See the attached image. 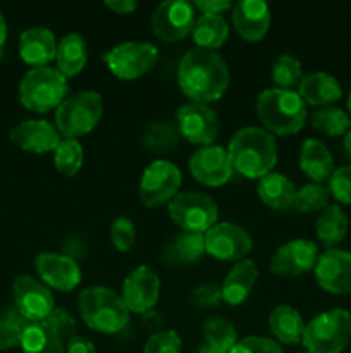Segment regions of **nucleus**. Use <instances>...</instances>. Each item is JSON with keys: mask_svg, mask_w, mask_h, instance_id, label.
Returning a JSON list of instances; mask_svg holds the SVG:
<instances>
[{"mask_svg": "<svg viewBox=\"0 0 351 353\" xmlns=\"http://www.w3.org/2000/svg\"><path fill=\"white\" fill-rule=\"evenodd\" d=\"M178 81L182 93L189 97L191 102L209 103L226 93L231 72L224 59L215 52L191 48L179 62Z\"/></svg>", "mask_w": 351, "mask_h": 353, "instance_id": "obj_1", "label": "nucleus"}, {"mask_svg": "<svg viewBox=\"0 0 351 353\" xmlns=\"http://www.w3.org/2000/svg\"><path fill=\"white\" fill-rule=\"evenodd\" d=\"M227 154L234 171L246 178L262 179L270 174L277 162V145L270 131L248 126L231 138Z\"/></svg>", "mask_w": 351, "mask_h": 353, "instance_id": "obj_2", "label": "nucleus"}, {"mask_svg": "<svg viewBox=\"0 0 351 353\" xmlns=\"http://www.w3.org/2000/svg\"><path fill=\"white\" fill-rule=\"evenodd\" d=\"M78 309L81 319L93 331L103 334H116L129 323V310L123 296L107 286H89L78 296Z\"/></svg>", "mask_w": 351, "mask_h": 353, "instance_id": "obj_3", "label": "nucleus"}, {"mask_svg": "<svg viewBox=\"0 0 351 353\" xmlns=\"http://www.w3.org/2000/svg\"><path fill=\"white\" fill-rule=\"evenodd\" d=\"M257 114L262 124L275 134H295L305 126V100L295 90L268 88L258 95Z\"/></svg>", "mask_w": 351, "mask_h": 353, "instance_id": "obj_4", "label": "nucleus"}, {"mask_svg": "<svg viewBox=\"0 0 351 353\" xmlns=\"http://www.w3.org/2000/svg\"><path fill=\"white\" fill-rule=\"evenodd\" d=\"M351 341V314L332 309L313 317L303 333V347L308 353H341Z\"/></svg>", "mask_w": 351, "mask_h": 353, "instance_id": "obj_5", "label": "nucleus"}, {"mask_svg": "<svg viewBox=\"0 0 351 353\" xmlns=\"http://www.w3.org/2000/svg\"><path fill=\"white\" fill-rule=\"evenodd\" d=\"M67 93L65 76L48 65L33 68L19 83V100L31 112H48L58 107Z\"/></svg>", "mask_w": 351, "mask_h": 353, "instance_id": "obj_6", "label": "nucleus"}, {"mask_svg": "<svg viewBox=\"0 0 351 353\" xmlns=\"http://www.w3.org/2000/svg\"><path fill=\"white\" fill-rule=\"evenodd\" d=\"M103 100L98 92L85 90L62 100L55 110V124L65 138H76L89 133L102 117Z\"/></svg>", "mask_w": 351, "mask_h": 353, "instance_id": "obj_7", "label": "nucleus"}, {"mask_svg": "<svg viewBox=\"0 0 351 353\" xmlns=\"http://www.w3.org/2000/svg\"><path fill=\"white\" fill-rule=\"evenodd\" d=\"M169 214L172 221L184 231L206 233L217 224L219 209L213 199L205 193L182 192L169 202Z\"/></svg>", "mask_w": 351, "mask_h": 353, "instance_id": "obj_8", "label": "nucleus"}, {"mask_svg": "<svg viewBox=\"0 0 351 353\" xmlns=\"http://www.w3.org/2000/svg\"><path fill=\"white\" fill-rule=\"evenodd\" d=\"M158 59V50L153 43L143 40L124 41L103 54L110 71L120 79H134L150 71Z\"/></svg>", "mask_w": 351, "mask_h": 353, "instance_id": "obj_9", "label": "nucleus"}, {"mask_svg": "<svg viewBox=\"0 0 351 353\" xmlns=\"http://www.w3.org/2000/svg\"><path fill=\"white\" fill-rule=\"evenodd\" d=\"M181 171L172 162L158 159L153 161L147 169L143 171L140 181V196L141 202L148 207L162 205L165 202H171L181 186Z\"/></svg>", "mask_w": 351, "mask_h": 353, "instance_id": "obj_10", "label": "nucleus"}, {"mask_svg": "<svg viewBox=\"0 0 351 353\" xmlns=\"http://www.w3.org/2000/svg\"><path fill=\"white\" fill-rule=\"evenodd\" d=\"M16 310L28 323H43L54 312L52 292L33 276H17L12 283Z\"/></svg>", "mask_w": 351, "mask_h": 353, "instance_id": "obj_11", "label": "nucleus"}, {"mask_svg": "<svg viewBox=\"0 0 351 353\" xmlns=\"http://www.w3.org/2000/svg\"><path fill=\"white\" fill-rule=\"evenodd\" d=\"M206 254L217 261L240 262L251 252L253 241L244 228L233 223H217L205 233Z\"/></svg>", "mask_w": 351, "mask_h": 353, "instance_id": "obj_12", "label": "nucleus"}, {"mask_svg": "<svg viewBox=\"0 0 351 353\" xmlns=\"http://www.w3.org/2000/svg\"><path fill=\"white\" fill-rule=\"evenodd\" d=\"M195 26V7L186 0L158 3L151 14V30L160 40L178 41L188 37Z\"/></svg>", "mask_w": 351, "mask_h": 353, "instance_id": "obj_13", "label": "nucleus"}, {"mask_svg": "<svg viewBox=\"0 0 351 353\" xmlns=\"http://www.w3.org/2000/svg\"><path fill=\"white\" fill-rule=\"evenodd\" d=\"M178 130L191 143L209 147L219 134V116L206 103L188 102L178 112Z\"/></svg>", "mask_w": 351, "mask_h": 353, "instance_id": "obj_14", "label": "nucleus"}, {"mask_svg": "<svg viewBox=\"0 0 351 353\" xmlns=\"http://www.w3.org/2000/svg\"><path fill=\"white\" fill-rule=\"evenodd\" d=\"M160 278L148 265H138L123 283V300L129 312L147 314L158 302Z\"/></svg>", "mask_w": 351, "mask_h": 353, "instance_id": "obj_15", "label": "nucleus"}, {"mask_svg": "<svg viewBox=\"0 0 351 353\" xmlns=\"http://www.w3.org/2000/svg\"><path fill=\"white\" fill-rule=\"evenodd\" d=\"M315 279L322 290L332 295H351V252L329 248L319 255Z\"/></svg>", "mask_w": 351, "mask_h": 353, "instance_id": "obj_16", "label": "nucleus"}, {"mask_svg": "<svg viewBox=\"0 0 351 353\" xmlns=\"http://www.w3.org/2000/svg\"><path fill=\"white\" fill-rule=\"evenodd\" d=\"M319 248L310 240H291L281 245L270 257V271L277 276H301L315 269Z\"/></svg>", "mask_w": 351, "mask_h": 353, "instance_id": "obj_17", "label": "nucleus"}, {"mask_svg": "<svg viewBox=\"0 0 351 353\" xmlns=\"http://www.w3.org/2000/svg\"><path fill=\"white\" fill-rule=\"evenodd\" d=\"M189 171L196 181L206 186H220L233 176V164L226 148L219 145L202 147L189 159Z\"/></svg>", "mask_w": 351, "mask_h": 353, "instance_id": "obj_18", "label": "nucleus"}, {"mask_svg": "<svg viewBox=\"0 0 351 353\" xmlns=\"http://www.w3.org/2000/svg\"><path fill=\"white\" fill-rule=\"evenodd\" d=\"M34 269L45 285L58 292H71L81 283V269L69 255L45 252L34 259Z\"/></svg>", "mask_w": 351, "mask_h": 353, "instance_id": "obj_19", "label": "nucleus"}, {"mask_svg": "<svg viewBox=\"0 0 351 353\" xmlns=\"http://www.w3.org/2000/svg\"><path fill=\"white\" fill-rule=\"evenodd\" d=\"M10 141L19 148L33 154H47L61 143V133L43 119H28L10 130Z\"/></svg>", "mask_w": 351, "mask_h": 353, "instance_id": "obj_20", "label": "nucleus"}, {"mask_svg": "<svg viewBox=\"0 0 351 353\" xmlns=\"http://www.w3.org/2000/svg\"><path fill=\"white\" fill-rule=\"evenodd\" d=\"M270 7L264 0H240L233 7V24L241 38L258 41L270 28Z\"/></svg>", "mask_w": 351, "mask_h": 353, "instance_id": "obj_21", "label": "nucleus"}, {"mask_svg": "<svg viewBox=\"0 0 351 353\" xmlns=\"http://www.w3.org/2000/svg\"><path fill=\"white\" fill-rule=\"evenodd\" d=\"M19 55L26 64L43 68L57 55L55 34L45 26H31L19 37Z\"/></svg>", "mask_w": 351, "mask_h": 353, "instance_id": "obj_22", "label": "nucleus"}, {"mask_svg": "<svg viewBox=\"0 0 351 353\" xmlns=\"http://www.w3.org/2000/svg\"><path fill=\"white\" fill-rule=\"evenodd\" d=\"M257 278L258 269L253 261L244 259V261L236 262V264L231 268V271L227 272V276L224 278L222 286H220L224 302L234 307L241 305V303L250 296L251 290H253L255 283H257Z\"/></svg>", "mask_w": 351, "mask_h": 353, "instance_id": "obj_23", "label": "nucleus"}, {"mask_svg": "<svg viewBox=\"0 0 351 353\" xmlns=\"http://www.w3.org/2000/svg\"><path fill=\"white\" fill-rule=\"evenodd\" d=\"M299 97L310 105H329L343 97V88L332 74L323 71L310 72L299 81Z\"/></svg>", "mask_w": 351, "mask_h": 353, "instance_id": "obj_24", "label": "nucleus"}, {"mask_svg": "<svg viewBox=\"0 0 351 353\" xmlns=\"http://www.w3.org/2000/svg\"><path fill=\"white\" fill-rule=\"evenodd\" d=\"M299 168L313 179V183H322L329 179L334 172V159L326 143L320 140H305L299 152Z\"/></svg>", "mask_w": 351, "mask_h": 353, "instance_id": "obj_25", "label": "nucleus"}, {"mask_svg": "<svg viewBox=\"0 0 351 353\" xmlns=\"http://www.w3.org/2000/svg\"><path fill=\"white\" fill-rule=\"evenodd\" d=\"M205 254V234L195 233V231H182L167 245L162 257L167 264L188 265L198 262Z\"/></svg>", "mask_w": 351, "mask_h": 353, "instance_id": "obj_26", "label": "nucleus"}, {"mask_svg": "<svg viewBox=\"0 0 351 353\" xmlns=\"http://www.w3.org/2000/svg\"><path fill=\"white\" fill-rule=\"evenodd\" d=\"M268 327L281 343L298 345L301 343L306 324L295 307L277 305L268 317Z\"/></svg>", "mask_w": 351, "mask_h": 353, "instance_id": "obj_27", "label": "nucleus"}, {"mask_svg": "<svg viewBox=\"0 0 351 353\" xmlns=\"http://www.w3.org/2000/svg\"><path fill=\"white\" fill-rule=\"evenodd\" d=\"M23 353H65L64 340L47 323H30L21 333Z\"/></svg>", "mask_w": 351, "mask_h": 353, "instance_id": "obj_28", "label": "nucleus"}, {"mask_svg": "<svg viewBox=\"0 0 351 353\" xmlns=\"http://www.w3.org/2000/svg\"><path fill=\"white\" fill-rule=\"evenodd\" d=\"M296 195V186L279 172L264 176L258 183V196L265 205L274 210H286L292 205Z\"/></svg>", "mask_w": 351, "mask_h": 353, "instance_id": "obj_29", "label": "nucleus"}, {"mask_svg": "<svg viewBox=\"0 0 351 353\" xmlns=\"http://www.w3.org/2000/svg\"><path fill=\"white\" fill-rule=\"evenodd\" d=\"M55 59H57V71L65 78L81 72L88 59L85 38L78 33H69L62 37V40L57 43Z\"/></svg>", "mask_w": 351, "mask_h": 353, "instance_id": "obj_30", "label": "nucleus"}, {"mask_svg": "<svg viewBox=\"0 0 351 353\" xmlns=\"http://www.w3.org/2000/svg\"><path fill=\"white\" fill-rule=\"evenodd\" d=\"M193 40L198 48L212 50L222 47L229 37V24L220 14H202L193 26Z\"/></svg>", "mask_w": 351, "mask_h": 353, "instance_id": "obj_31", "label": "nucleus"}, {"mask_svg": "<svg viewBox=\"0 0 351 353\" xmlns=\"http://www.w3.org/2000/svg\"><path fill=\"white\" fill-rule=\"evenodd\" d=\"M348 228H350V221L344 210L339 205H329L320 212L315 223V233L329 250L344 240Z\"/></svg>", "mask_w": 351, "mask_h": 353, "instance_id": "obj_32", "label": "nucleus"}, {"mask_svg": "<svg viewBox=\"0 0 351 353\" xmlns=\"http://www.w3.org/2000/svg\"><path fill=\"white\" fill-rule=\"evenodd\" d=\"M313 130L327 137H341L351 130V117L339 107H322L312 114Z\"/></svg>", "mask_w": 351, "mask_h": 353, "instance_id": "obj_33", "label": "nucleus"}, {"mask_svg": "<svg viewBox=\"0 0 351 353\" xmlns=\"http://www.w3.org/2000/svg\"><path fill=\"white\" fill-rule=\"evenodd\" d=\"M203 343L217 348L220 352L229 353L237 343V333L233 324L224 317H210L203 323Z\"/></svg>", "mask_w": 351, "mask_h": 353, "instance_id": "obj_34", "label": "nucleus"}, {"mask_svg": "<svg viewBox=\"0 0 351 353\" xmlns=\"http://www.w3.org/2000/svg\"><path fill=\"white\" fill-rule=\"evenodd\" d=\"M54 164L61 174L72 178L83 165V145L76 138H64L54 150Z\"/></svg>", "mask_w": 351, "mask_h": 353, "instance_id": "obj_35", "label": "nucleus"}, {"mask_svg": "<svg viewBox=\"0 0 351 353\" xmlns=\"http://www.w3.org/2000/svg\"><path fill=\"white\" fill-rule=\"evenodd\" d=\"M330 192L322 183H308L296 190L295 200H292V209L299 212H317L329 207Z\"/></svg>", "mask_w": 351, "mask_h": 353, "instance_id": "obj_36", "label": "nucleus"}, {"mask_svg": "<svg viewBox=\"0 0 351 353\" xmlns=\"http://www.w3.org/2000/svg\"><path fill=\"white\" fill-rule=\"evenodd\" d=\"M178 141V124L174 126V124L169 123V121H157V123H151L143 134L145 147H148L150 150L155 152L169 150V148L176 147Z\"/></svg>", "mask_w": 351, "mask_h": 353, "instance_id": "obj_37", "label": "nucleus"}, {"mask_svg": "<svg viewBox=\"0 0 351 353\" xmlns=\"http://www.w3.org/2000/svg\"><path fill=\"white\" fill-rule=\"evenodd\" d=\"M301 78V62L295 55L282 54L272 64V79H274V83H277V88L291 90L292 86L299 85Z\"/></svg>", "mask_w": 351, "mask_h": 353, "instance_id": "obj_38", "label": "nucleus"}, {"mask_svg": "<svg viewBox=\"0 0 351 353\" xmlns=\"http://www.w3.org/2000/svg\"><path fill=\"white\" fill-rule=\"evenodd\" d=\"M28 324L30 323L17 312L16 307L9 310L7 316L0 317V352L19 347L21 333Z\"/></svg>", "mask_w": 351, "mask_h": 353, "instance_id": "obj_39", "label": "nucleus"}, {"mask_svg": "<svg viewBox=\"0 0 351 353\" xmlns=\"http://www.w3.org/2000/svg\"><path fill=\"white\" fill-rule=\"evenodd\" d=\"M110 240L119 252H129L136 241V228L134 223L126 216L117 217L110 226Z\"/></svg>", "mask_w": 351, "mask_h": 353, "instance_id": "obj_40", "label": "nucleus"}, {"mask_svg": "<svg viewBox=\"0 0 351 353\" xmlns=\"http://www.w3.org/2000/svg\"><path fill=\"white\" fill-rule=\"evenodd\" d=\"M182 341L176 331H157L147 340L143 353H181Z\"/></svg>", "mask_w": 351, "mask_h": 353, "instance_id": "obj_41", "label": "nucleus"}, {"mask_svg": "<svg viewBox=\"0 0 351 353\" xmlns=\"http://www.w3.org/2000/svg\"><path fill=\"white\" fill-rule=\"evenodd\" d=\"M327 188H329L330 195L337 202L351 205V165H343L339 169H334Z\"/></svg>", "mask_w": 351, "mask_h": 353, "instance_id": "obj_42", "label": "nucleus"}, {"mask_svg": "<svg viewBox=\"0 0 351 353\" xmlns=\"http://www.w3.org/2000/svg\"><path fill=\"white\" fill-rule=\"evenodd\" d=\"M229 353H282V348L272 338L246 336L243 340H237Z\"/></svg>", "mask_w": 351, "mask_h": 353, "instance_id": "obj_43", "label": "nucleus"}, {"mask_svg": "<svg viewBox=\"0 0 351 353\" xmlns=\"http://www.w3.org/2000/svg\"><path fill=\"white\" fill-rule=\"evenodd\" d=\"M189 300L198 309H215L224 300L222 290H220V286L212 285V283H205V285H200L193 290Z\"/></svg>", "mask_w": 351, "mask_h": 353, "instance_id": "obj_44", "label": "nucleus"}, {"mask_svg": "<svg viewBox=\"0 0 351 353\" xmlns=\"http://www.w3.org/2000/svg\"><path fill=\"white\" fill-rule=\"evenodd\" d=\"M45 323L62 338V340H71L76 336V319L71 312L65 309H54V312L45 319Z\"/></svg>", "mask_w": 351, "mask_h": 353, "instance_id": "obj_45", "label": "nucleus"}, {"mask_svg": "<svg viewBox=\"0 0 351 353\" xmlns=\"http://www.w3.org/2000/svg\"><path fill=\"white\" fill-rule=\"evenodd\" d=\"M195 7H198L203 14H220L231 9L229 0H196Z\"/></svg>", "mask_w": 351, "mask_h": 353, "instance_id": "obj_46", "label": "nucleus"}, {"mask_svg": "<svg viewBox=\"0 0 351 353\" xmlns=\"http://www.w3.org/2000/svg\"><path fill=\"white\" fill-rule=\"evenodd\" d=\"M65 353H96L95 345L83 336H72L67 341Z\"/></svg>", "mask_w": 351, "mask_h": 353, "instance_id": "obj_47", "label": "nucleus"}, {"mask_svg": "<svg viewBox=\"0 0 351 353\" xmlns=\"http://www.w3.org/2000/svg\"><path fill=\"white\" fill-rule=\"evenodd\" d=\"M105 6L112 9L114 12L129 14L136 9L138 3L134 0H105Z\"/></svg>", "mask_w": 351, "mask_h": 353, "instance_id": "obj_48", "label": "nucleus"}, {"mask_svg": "<svg viewBox=\"0 0 351 353\" xmlns=\"http://www.w3.org/2000/svg\"><path fill=\"white\" fill-rule=\"evenodd\" d=\"M6 40H7V23H6V17H3V14L0 12V55H2Z\"/></svg>", "mask_w": 351, "mask_h": 353, "instance_id": "obj_49", "label": "nucleus"}, {"mask_svg": "<svg viewBox=\"0 0 351 353\" xmlns=\"http://www.w3.org/2000/svg\"><path fill=\"white\" fill-rule=\"evenodd\" d=\"M344 150H346V155L351 159V130L344 134Z\"/></svg>", "mask_w": 351, "mask_h": 353, "instance_id": "obj_50", "label": "nucleus"}, {"mask_svg": "<svg viewBox=\"0 0 351 353\" xmlns=\"http://www.w3.org/2000/svg\"><path fill=\"white\" fill-rule=\"evenodd\" d=\"M348 116L351 117V90H350V95H348Z\"/></svg>", "mask_w": 351, "mask_h": 353, "instance_id": "obj_51", "label": "nucleus"}, {"mask_svg": "<svg viewBox=\"0 0 351 353\" xmlns=\"http://www.w3.org/2000/svg\"><path fill=\"white\" fill-rule=\"evenodd\" d=\"M305 353H308V352H305Z\"/></svg>", "mask_w": 351, "mask_h": 353, "instance_id": "obj_52", "label": "nucleus"}]
</instances>
